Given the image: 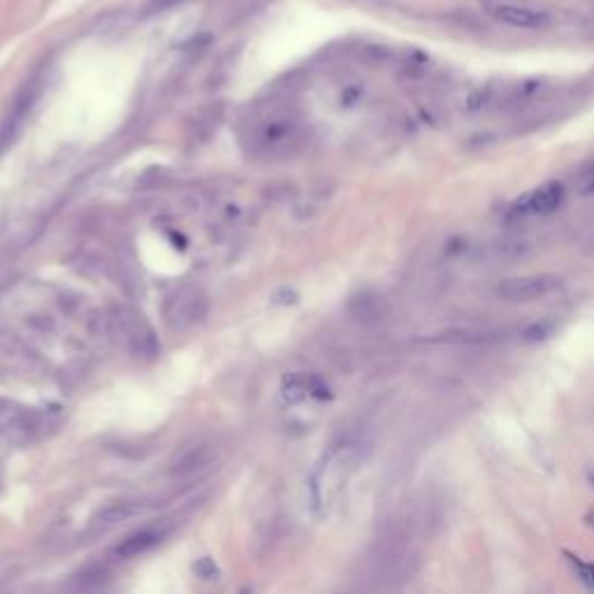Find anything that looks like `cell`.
Wrapping results in <instances>:
<instances>
[{"label": "cell", "instance_id": "cell-13", "mask_svg": "<svg viewBox=\"0 0 594 594\" xmlns=\"http://www.w3.org/2000/svg\"><path fill=\"white\" fill-rule=\"evenodd\" d=\"M307 385H309V395L316 399H330L332 392H330V385L323 381L321 376H307Z\"/></svg>", "mask_w": 594, "mask_h": 594}, {"label": "cell", "instance_id": "cell-16", "mask_svg": "<svg viewBox=\"0 0 594 594\" xmlns=\"http://www.w3.org/2000/svg\"><path fill=\"white\" fill-rule=\"evenodd\" d=\"M590 481H592V485H594V472H590Z\"/></svg>", "mask_w": 594, "mask_h": 594}, {"label": "cell", "instance_id": "cell-4", "mask_svg": "<svg viewBox=\"0 0 594 594\" xmlns=\"http://www.w3.org/2000/svg\"><path fill=\"white\" fill-rule=\"evenodd\" d=\"M564 200V186L559 182H548L538 188L524 193L515 204L511 207L513 216H545V214L555 211Z\"/></svg>", "mask_w": 594, "mask_h": 594}, {"label": "cell", "instance_id": "cell-15", "mask_svg": "<svg viewBox=\"0 0 594 594\" xmlns=\"http://www.w3.org/2000/svg\"><path fill=\"white\" fill-rule=\"evenodd\" d=\"M184 3V0H151V3L147 5V12L149 15H154V12H163V10H170L175 8V5Z\"/></svg>", "mask_w": 594, "mask_h": 594}, {"label": "cell", "instance_id": "cell-9", "mask_svg": "<svg viewBox=\"0 0 594 594\" xmlns=\"http://www.w3.org/2000/svg\"><path fill=\"white\" fill-rule=\"evenodd\" d=\"M207 458H209V448L207 446H193L188 453H184L182 458L175 462L172 467V476L177 479H184V476H191L193 472H198L200 467L207 465Z\"/></svg>", "mask_w": 594, "mask_h": 594}, {"label": "cell", "instance_id": "cell-1", "mask_svg": "<svg viewBox=\"0 0 594 594\" xmlns=\"http://www.w3.org/2000/svg\"><path fill=\"white\" fill-rule=\"evenodd\" d=\"M207 312H209V302L202 290L198 288H182L168 295L163 305V316L172 328H193L204 321Z\"/></svg>", "mask_w": 594, "mask_h": 594}, {"label": "cell", "instance_id": "cell-10", "mask_svg": "<svg viewBox=\"0 0 594 594\" xmlns=\"http://www.w3.org/2000/svg\"><path fill=\"white\" fill-rule=\"evenodd\" d=\"M281 397L286 399L288 404H297V402H302V399H305V397H309L307 376L290 374V376L283 378V385H281Z\"/></svg>", "mask_w": 594, "mask_h": 594}, {"label": "cell", "instance_id": "cell-3", "mask_svg": "<svg viewBox=\"0 0 594 594\" xmlns=\"http://www.w3.org/2000/svg\"><path fill=\"white\" fill-rule=\"evenodd\" d=\"M109 328L123 337V344H126L137 358H154L158 353V339H156L154 330H151L147 326V321H144L142 316H137L135 312H128V309L116 312L112 316V321H109Z\"/></svg>", "mask_w": 594, "mask_h": 594}, {"label": "cell", "instance_id": "cell-2", "mask_svg": "<svg viewBox=\"0 0 594 594\" xmlns=\"http://www.w3.org/2000/svg\"><path fill=\"white\" fill-rule=\"evenodd\" d=\"M562 288V281L552 274H529L513 276L497 286V297L508 305H527V302L541 300Z\"/></svg>", "mask_w": 594, "mask_h": 594}, {"label": "cell", "instance_id": "cell-7", "mask_svg": "<svg viewBox=\"0 0 594 594\" xmlns=\"http://www.w3.org/2000/svg\"><path fill=\"white\" fill-rule=\"evenodd\" d=\"M161 538H163V531H158V529L135 531V534L126 536L119 545H116L114 555L121 557V559H130V557L144 555V552H149L151 548H154V545L161 543Z\"/></svg>", "mask_w": 594, "mask_h": 594}, {"label": "cell", "instance_id": "cell-8", "mask_svg": "<svg viewBox=\"0 0 594 594\" xmlns=\"http://www.w3.org/2000/svg\"><path fill=\"white\" fill-rule=\"evenodd\" d=\"M140 511H142V506L135 501H114V504H109V506L100 508L98 513H95V522L102 524V527H112V524L130 520V517L137 515Z\"/></svg>", "mask_w": 594, "mask_h": 594}, {"label": "cell", "instance_id": "cell-6", "mask_svg": "<svg viewBox=\"0 0 594 594\" xmlns=\"http://www.w3.org/2000/svg\"><path fill=\"white\" fill-rule=\"evenodd\" d=\"M348 312L351 316L360 323L364 328H376L381 326L383 319H385V307H383V300L378 297L376 293L371 290H362L358 293L348 305Z\"/></svg>", "mask_w": 594, "mask_h": 594}, {"label": "cell", "instance_id": "cell-12", "mask_svg": "<svg viewBox=\"0 0 594 594\" xmlns=\"http://www.w3.org/2000/svg\"><path fill=\"white\" fill-rule=\"evenodd\" d=\"M193 573L198 578H204V580H211L218 576V566L214 564L211 557H200L195 564H193Z\"/></svg>", "mask_w": 594, "mask_h": 594}, {"label": "cell", "instance_id": "cell-5", "mask_svg": "<svg viewBox=\"0 0 594 594\" xmlns=\"http://www.w3.org/2000/svg\"><path fill=\"white\" fill-rule=\"evenodd\" d=\"M497 22L513 26V29H524V31H541L550 24L548 12L543 10H531L524 5H492L490 8Z\"/></svg>", "mask_w": 594, "mask_h": 594}, {"label": "cell", "instance_id": "cell-14", "mask_svg": "<svg viewBox=\"0 0 594 594\" xmlns=\"http://www.w3.org/2000/svg\"><path fill=\"white\" fill-rule=\"evenodd\" d=\"M274 302H276V305H293V302H297V293H295L293 288L281 286V288L274 293Z\"/></svg>", "mask_w": 594, "mask_h": 594}, {"label": "cell", "instance_id": "cell-11", "mask_svg": "<svg viewBox=\"0 0 594 594\" xmlns=\"http://www.w3.org/2000/svg\"><path fill=\"white\" fill-rule=\"evenodd\" d=\"M552 332H555V326H552L550 321H538V323H531L527 330H522V339L529 344H541L545 339H550Z\"/></svg>", "mask_w": 594, "mask_h": 594}]
</instances>
